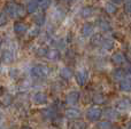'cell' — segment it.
<instances>
[{
	"label": "cell",
	"instance_id": "obj_29",
	"mask_svg": "<svg viewBox=\"0 0 131 129\" xmlns=\"http://www.w3.org/2000/svg\"><path fill=\"white\" fill-rule=\"evenodd\" d=\"M39 32H40L39 27H38V26H34L32 29H30L29 31H28V33H29V36L31 37V38H34V37H37V36H38Z\"/></svg>",
	"mask_w": 131,
	"mask_h": 129
},
{
	"label": "cell",
	"instance_id": "obj_15",
	"mask_svg": "<svg viewBox=\"0 0 131 129\" xmlns=\"http://www.w3.org/2000/svg\"><path fill=\"white\" fill-rule=\"evenodd\" d=\"M74 73H72L71 69H69L68 66H63V68L60 69V77L63 80H69L72 78Z\"/></svg>",
	"mask_w": 131,
	"mask_h": 129
},
{
	"label": "cell",
	"instance_id": "obj_40",
	"mask_svg": "<svg viewBox=\"0 0 131 129\" xmlns=\"http://www.w3.org/2000/svg\"><path fill=\"white\" fill-rule=\"evenodd\" d=\"M128 75H129V77H131V66L129 68V70H128V73H127Z\"/></svg>",
	"mask_w": 131,
	"mask_h": 129
},
{
	"label": "cell",
	"instance_id": "obj_31",
	"mask_svg": "<svg viewBox=\"0 0 131 129\" xmlns=\"http://www.w3.org/2000/svg\"><path fill=\"white\" fill-rule=\"evenodd\" d=\"M35 21H36V23L38 25H43L44 22H45V17H44L43 14H38V15H36V17H35Z\"/></svg>",
	"mask_w": 131,
	"mask_h": 129
},
{
	"label": "cell",
	"instance_id": "obj_16",
	"mask_svg": "<svg viewBox=\"0 0 131 129\" xmlns=\"http://www.w3.org/2000/svg\"><path fill=\"white\" fill-rule=\"evenodd\" d=\"M92 101H93V103H94L95 105H99V106H100V105L106 104L107 98H106V96H105L104 94L98 93V94H95V95H93Z\"/></svg>",
	"mask_w": 131,
	"mask_h": 129
},
{
	"label": "cell",
	"instance_id": "obj_2",
	"mask_svg": "<svg viewBox=\"0 0 131 129\" xmlns=\"http://www.w3.org/2000/svg\"><path fill=\"white\" fill-rule=\"evenodd\" d=\"M30 74L35 79H44L50 74V68L44 64H36L31 68Z\"/></svg>",
	"mask_w": 131,
	"mask_h": 129
},
{
	"label": "cell",
	"instance_id": "obj_24",
	"mask_svg": "<svg viewBox=\"0 0 131 129\" xmlns=\"http://www.w3.org/2000/svg\"><path fill=\"white\" fill-rule=\"evenodd\" d=\"M38 6H39V2L37 1V0H30L28 6H27L28 13H30V14L35 13V11L37 10V8H38Z\"/></svg>",
	"mask_w": 131,
	"mask_h": 129
},
{
	"label": "cell",
	"instance_id": "obj_18",
	"mask_svg": "<svg viewBox=\"0 0 131 129\" xmlns=\"http://www.w3.org/2000/svg\"><path fill=\"white\" fill-rule=\"evenodd\" d=\"M112 77H113V79L115 80V81H121V80L125 77V72L122 69H115V70L113 71V73H112Z\"/></svg>",
	"mask_w": 131,
	"mask_h": 129
},
{
	"label": "cell",
	"instance_id": "obj_33",
	"mask_svg": "<svg viewBox=\"0 0 131 129\" xmlns=\"http://www.w3.org/2000/svg\"><path fill=\"white\" fill-rule=\"evenodd\" d=\"M66 45H67V43H66L64 39H60V40L57 41V48L58 49H64Z\"/></svg>",
	"mask_w": 131,
	"mask_h": 129
},
{
	"label": "cell",
	"instance_id": "obj_28",
	"mask_svg": "<svg viewBox=\"0 0 131 129\" xmlns=\"http://www.w3.org/2000/svg\"><path fill=\"white\" fill-rule=\"evenodd\" d=\"M7 21H8V15L6 14V11L5 10L0 11V27L4 26L7 23Z\"/></svg>",
	"mask_w": 131,
	"mask_h": 129
},
{
	"label": "cell",
	"instance_id": "obj_12",
	"mask_svg": "<svg viewBox=\"0 0 131 129\" xmlns=\"http://www.w3.org/2000/svg\"><path fill=\"white\" fill-rule=\"evenodd\" d=\"M41 114L45 119H55L57 118V109L54 106L46 107L41 111Z\"/></svg>",
	"mask_w": 131,
	"mask_h": 129
},
{
	"label": "cell",
	"instance_id": "obj_13",
	"mask_svg": "<svg viewBox=\"0 0 131 129\" xmlns=\"http://www.w3.org/2000/svg\"><path fill=\"white\" fill-rule=\"evenodd\" d=\"M14 32L16 34H18V36H22L25 32H28V26L22 22H16L14 24Z\"/></svg>",
	"mask_w": 131,
	"mask_h": 129
},
{
	"label": "cell",
	"instance_id": "obj_41",
	"mask_svg": "<svg viewBox=\"0 0 131 129\" xmlns=\"http://www.w3.org/2000/svg\"><path fill=\"white\" fill-rule=\"evenodd\" d=\"M22 129H32V128H30V127H28V126H25V127H23Z\"/></svg>",
	"mask_w": 131,
	"mask_h": 129
},
{
	"label": "cell",
	"instance_id": "obj_1",
	"mask_svg": "<svg viewBox=\"0 0 131 129\" xmlns=\"http://www.w3.org/2000/svg\"><path fill=\"white\" fill-rule=\"evenodd\" d=\"M5 11L8 16L13 18H21L25 15V9L24 7H22L21 5H17V4H14V2H10L6 6L5 8Z\"/></svg>",
	"mask_w": 131,
	"mask_h": 129
},
{
	"label": "cell",
	"instance_id": "obj_10",
	"mask_svg": "<svg viewBox=\"0 0 131 129\" xmlns=\"http://www.w3.org/2000/svg\"><path fill=\"white\" fill-rule=\"evenodd\" d=\"M102 113L105 114V117L107 118L108 121L117 120V119L120 118V112H118V110L114 109V107H109V109H107L106 111L102 112Z\"/></svg>",
	"mask_w": 131,
	"mask_h": 129
},
{
	"label": "cell",
	"instance_id": "obj_8",
	"mask_svg": "<svg viewBox=\"0 0 131 129\" xmlns=\"http://www.w3.org/2000/svg\"><path fill=\"white\" fill-rule=\"evenodd\" d=\"M120 89L123 93H131V77L125 74V77L120 81Z\"/></svg>",
	"mask_w": 131,
	"mask_h": 129
},
{
	"label": "cell",
	"instance_id": "obj_20",
	"mask_svg": "<svg viewBox=\"0 0 131 129\" xmlns=\"http://www.w3.org/2000/svg\"><path fill=\"white\" fill-rule=\"evenodd\" d=\"M54 16H55V18H57V20L62 21L66 17V9L62 6H58L57 8H55Z\"/></svg>",
	"mask_w": 131,
	"mask_h": 129
},
{
	"label": "cell",
	"instance_id": "obj_35",
	"mask_svg": "<svg viewBox=\"0 0 131 129\" xmlns=\"http://www.w3.org/2000/svg\"><path fill=\"white\" fill-rule=\"evenodd\" d=\"M125 11L131 14V0H128V1L125 2Z\"/></svg>",
	"mask_w": 131,
	"mask_h": 129
},
{
	"label": "cell",
	"instance_id": "obj_43",
	"mask_svg": "<svg viewBox=\"0 0 131 129\" xmlns=\"http://www.w3.org/2000/svg\"><path fill=\"white\" fill-rule=\"evenodd\" d=\"M37 1H38V2H40V1H43V0H37Z\"/></svg>",
	"mask_w": 131,
	"mask_h": 129
},
{
	"label": "cell",
	"instance_id": "obj_9",
	"mask_svg": "<svg viewBox=\"0 0 131 129\" xmlns=\"http://www.w3.org/2000/svg\"><path fill=\"white\" fill-rule=\"evenodd\" d=\"M64 117L69 120H76L81 117V111L75 109V107H68L64 111Z\"/></svg>",
	"mask_w": 131,
	"mask_h": 129
},
{
	"label": "cell",
	"instance_id": "obj_36",
	"mask_svg": "<svg viewBox=\"0 0 131 129\" xmlns=\"http://www.w3.org/2000/svg\"><path fill=\"white\" fill-rule=\"evenodd\" d=\"M51 5V0H43V4H41V6H43V9H46L48 8Z\"/></svg>",
	"mask_w": 131,
	"mask_h": 129
},
{
	"label": "cell",
	"instance_id": "obj_37",
	"mask_svg": "<svg viewBox=\"0 0 131 129\" xmlns=\"http://www.w3.org/2000/svg\"><path fill=\"white\" fill-rule=\"evenodd\" d=\"M18 75V70L17 69H13V70H10V77L12 78H16Z\"/></svg>",
	"mask_w": 131,
	"mask_h": 129
},
{
	"label": "cell",
	"instance_id": "obj_34",
	"mask_svg": "<svg viewBox=\"0 0 131 129\" xmlns=\"http://www.w3.org/2000/svg\"><path fill=\"white\" fill-rule=\"evenodd\" d=\"M47 50L48 49H46V48L40 47V48H38V49L36 50V53H37V55H38V56H46V53H47Z\"/></svg>",
	"mask_w": 131,
	"mask_h": 129
},
{
	"label": "cell",
	"instance_id": "obj_39",
	"mask_svg": "<svg viewBox=\"0 0 131 129\" xmlns=\"http://www.w3.org/2000/svg\"><path fill=\"white\" fill-rule=\"evenodd\" d=\"M127 129H131V121L127 123Z\"/></svg>",
	"mask_w": 131,
	"mask_h": 129
},
{
	"label": "cell",
	"instance_id": "obj_19",
	"mask_svg": "<svg viewBox=\"0 0 131 129\" xmlns=\"http://www.w3.org/2000/svg\"><path fill=\"white\" fill-rule=\"evenodd\" d=\"M46 57L51 61H58L60 58V53L58 49H48L46 53Z\"/></svg>",
	"mask_w": 131,
	"mask_h": 129
},
{
	"label": "cell",
	"instance_id": "obj_45",
	"mask_svg": "<svg viewBox=\"0 0 131 129\" xmlns=\"http://www.w3.org/2000/svg\"><path fill=\"white\" fill-rule=\"evenodd\" d=\"M115 129H121V128H115Z\"/></svg>",
	"mask_w": 131,
	"mask_h": 129
},
{
	"label": "cell",
	"instance_id": "obj_25",
	"mask_svg": "<svg viewBox=\"0 0 131 129\" xmlns=\"http://www.w3.org/2000/svg\"><path fill=\"white\" fill-rule=\"evenodd\" d=\"M79 15H81L83 18L90 17V16L93 15V8H91V7H84V8H82Z\"/></svg>",
	"mask_w": 131,
	"mask_h": 129
},
{
	"label": "cell",
	"instance_id": "obj_30",
	"mask_svg": "<svg viewBox=\"0 0 131 129\" xmlns=\"http://www.w3.org/2000/svg\"><path fill=\"white\" fill-rule=\"evenodd\" d=\"M12 102H13V97H12L10 95H8V94H7V95L4 97V100H2V104H4L5 106H8V105H10Z\"/></svg>",
	"mask_w": 131,
	"mask_h": 129
},
{
	"label": "cell",
	"instance_id": "obj_22",
	"mask_svg": "<svg viewBox=\"0 0 131 129\" xmlns=\"http://www.w3.org/2000/svg\"><path fill=\"white\" fill-rule=\"evenodd\" d=\"M98 27H99L101 31H108V30H111V25H109V22L106 20H104V18H99L98 20Z\"/></svg>",
	"mask_w": 131,
	"mask_h": 129
},
{
	"label": "cell",
	"instance_id": "obj_38",
	"mask_svg": "<svg viewBox=\"0 0 131 129\" xmlns=\"http://www.w3.org/2000/svg\"><path fill=\"white\" fill-rule=\"evenodd\" d=\"M112 2H113L114 5H116V4L120 5V4H122V2H123V0H112Z\"/></svg>",
	"mask_w": 131,
	"mask_h": 129
},
{
	"label": "cell",
	"instance_id": "obj_14",
	"mask_svg": "<svg viewBox=\"0 0 131 129\" xmlns=\"http://www.w3.org/2000/svg\"><path fill=\"white\" fill-rule=\"evenodd\" d=\"M93 33H94V26H93L92 24L86 23V24L83 25V27H82V34H83L84 37L90 38L91 36H93Z\"/></svg>",
	"mask_w": 131,
	"mask_h": 129
},
{
	"label": "cell",
	"instance_id": "obj_23",
	"mask_svg": "<svg viewBox=\"0 0 131 129\" xmlns=\"http://www.w3.org/2000/svg\"><path fill=\"white\" fill-rule=\"evenodd\" d=\"M86 128H88L86 122H84L82 120H76L70 123V129H86Z\"/></svg>",
	"mask_w": 131,
	"mask_h": 129
},
{
	"label": "cell",
	"instance_id": "obj_44",
	"mask_svg": "<svg viewBox=\"0 0 131 129\" xmlns=\"http://www.w3.org/2000/svg\"><path fill=\"white\" fill-rule=\"evenodd\" d=\"M0 46H1V39H0Z\"/></svg>",
	"mask_w": 131,
	"mask_h": 129
},
{
	"label": "cell",
	"instance_id": "obj_32",
	"mask_svg": "<svg viewBox=\"0 0 131 129\" xmlns=\"http://www.w3.org/2000/svg\"><path fill=\"white\" fill-rule=\"evenodd\" d=\"M101 40H102V38L100 36H95V37H93L92 38L91 42H92L93 45H95V46H99V45H101Z\"/></svg>",
	"mask_w": 131,
	"mask_h": 129
},
{
	"label": "cell",
	"instance_id": "obj_11",
	"mask_svg": "<svg viewBox=\"0 0 131 129\" xmlns=\"http://www.w3.org/2000/svg\"><path fill=\"white\" fill-rule=\"evenodd\" d=\"M131 107V100L130 98H121L116 102V110L120 111H127Z\"/></svg>",
	"mask_w": 131,
	"mask_h": 129
},
{
	"label": "cell",
	"instance_id": "obj_7",
	"mask_svg": "<svg viewBox=\"0 0 131 129\" xmlns=\"http://www.w3.org/2000/svg\"><path fill=\"white\" fill-rule=\"evenodd\" d=\"M47 101H48L47 95L45 93H43V91H38V93L34 94V96H32V102L36 105H44L47 103Z\"/></svg>",
	"mask_w": 131,
	"mask_h": 129
},
{
	"label": "cell",
	"instance_id": "obj_21",
	"mask_svg": "<svg viewBox=\"0 0 131 129\" xmlns=\"http://www.w3.org/2000/svg\"><path fill=\"white\" fill-rule=\"evenodd\" d=\"M101 46H102V48H104V49H106V50L113 49V47H114V40H113V39H111V38L102 39V40H101Z\"/></svg>",
	"mask_w": 131,
	"mask_h": 129
},
{
	"label": "cell",
	"instance_id": "obj_42",
	"mask_svg": "<svg viewBox=\"0 0 131 129\" xmlns=\"http://www.w3.org/2000/svg\"><path fill=\"white\" fill-rule=\"evenodd\" d=\"M67 1H75V0H67Z\"/></svg>",
	"mask_w": 131,
	"mask_h": 129
},
{
	"label": "cell",
	"instance_id": "obj_5",
	"mask_svg": "<svg viewBox=\"0 0 131 129\" xmlns=\"http://www.w3.org/2000/svg\"><path fill=\"white\" fill-rule=\"evenodd\" d=\"M14 49L12 47L6 48L1 53V62L4 64H10L14 62Z\"/></svg>",
	"mask_w": 131,
	"mask_h": 129
},
{
	"label": "cell",
	"instance_id": "obj_17",
	"mask_svg": "<svg viewBox=\"0 0 131 129\" xmlns=\"http://www.w3.org/2000/svg\"><path fill=\"white\" fill-rule=\"evenodd\" d=\"M112 62H113L115 65H121V64H123L125 62V57L122 53H115V54H113V56H112Z\"/></svg>",
	"mask_w": 131,
	"mask_h": 129
},
{
	"label": "cell",
	"instance_id": "obj_3",
	"mask_svg": "<svg viewBox=\"0 0 131 129\" xmlns=\"http://www.w3.org/2000/svg\"><path fill=\"white\" fill-rule=\"evenodd\" d=\"M102 117V110L100 107H91L86 112V119L91 122H95Z\"/></svg>",
	"mask_w": 131,
	"mask_h": 129
},
{
	"label": "cell",
	"instance_id": "obj_4",
	"mask_svg": "<svg viewBox=\"0 0 131 129\" xmlns=\"http://www.w3.org/2000/svg\"><path fill=\"white\" fill-rule=\"evenodd\" d=\"M75 79H76V82L79 86H84L89 80V72L85 69H81L75 73Z\"/></svg>",
	"mask_w": 131,
	"mask_h": 129
},
{
	"label": "cell",
	"instance_id": "obj_26",
	"mask_svg": "<svg viewBox=\"0 0 131 129\" xmlns=\"http://www.w3.org/2000/svg\"><path fill=\"white\" fill-rule=\"evenodd\" d=\"M97 129H112V122L108 120H102L97 123Z\"/></svg>",
	"mask_w": 131,
	"mask_h": 129
},
{
	"label": "cell",
	"instance_id": "obj_27",
	"mask_svg": "<svg viewBox=\"0 0 131 129\" xmlns=\"http://www.w3.org/2000/svg\"><path fill=\"white\" fill-rule=\"evenodd\" d=\"M116 10H117V7H116V5H114L113 2H107L106 4V11L108 14H115L116 13Z\"/></svg>",
	"mask_w": 131,
	"mask_h": 129
},
{
	"label": "cell",
	"instance_id": "obj_6",
	"mask_svg": "<svg viewBox=\"0 0 131 129\" xmlns=\"http://www.w3.org/2000/svg\"><path fill=\"white\" fill-rule=\"evenodd\" d=\"M79 97H81V95H79L78 91L72 90V91H70V93H68L67 96H66V103H67L68 105H70V106L76 105L79 101Z\"/></svg>",
	"mask_w": 131,
	"mask_h": 129
}]
</instances>
